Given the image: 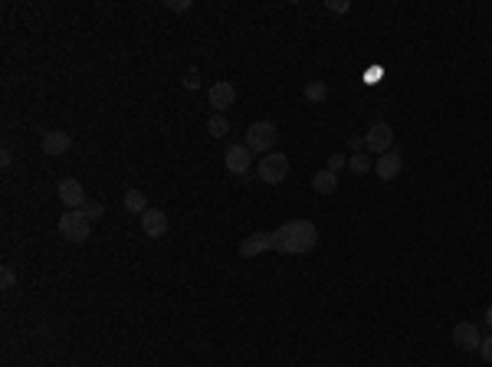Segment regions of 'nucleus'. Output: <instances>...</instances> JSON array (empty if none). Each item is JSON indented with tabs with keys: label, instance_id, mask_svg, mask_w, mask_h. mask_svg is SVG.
Wrapping results in <instances>:
<instances>
[{
	"label": "nucleus",
	"instance_id": "3",
	"mask_svg": "<svg viewBox=\"0 0 492 367\" xmlns=\"http://www.w3.org/2000/svg\"><path fill=\"white\" fill-rule=\"evenodd\" d=\"M89 230H92V223L86 220L82 210H66V214L59 216V233H63L69 243H86Z\"/></svg>",
	"mask_w": 492,
	"mask_h": 367
},
{
	"label": "nucleus",
	"instance_id": "14",
	"mask_svg": "<svg viewBox=\"0 0 492 367\" xmlns=\"http://www.w3.org/2000/svg\"><path fill=\"white\" fill-rule=\"evenodd\" d=\"M312 190H315V194H335V190H338V174L328 171V167L319 171L312 177Z\"/></svg>",
	"mask_w": 492,
	"mask_h": 367
},
{
	"label": "nucleus",
	"instance_id": "21",
	"mask_svg": "<svg viewBox=\"0 0 492 367\" xmlns=\"http://www.w3.org/2000/svg\"><path fill=\"white\" fill-rule=\"evenodd\" d=\"M345 164H348V158H342V154H332V158H328V171L338 174V171L345 167Z\"/></svg>",
	"mask_w": 492,
	"mask_h": 367
},
{
	"label": "nucleus",
	"instance_id": "8",
	"mask_svg": "<svg viewBox=\"0 0 492 367\" xmlns=\"http://www.w3.org/2000/svg\"><path fill=\"white\" fill-rule=\"evenodd\" d=\"M224 161H226V171L230 174H246L249 164H253V151H249L246 144H230L224 154Z\"/></svg>",
	"mask_w": 492,
	"mask_h": 367
},
{
	"label": "nucleus",
	"instance_id": "10",
	"mask_svg": "<svg viewBox=\"0 0 492 367\" xmlns=\"http://www.w3.org/2000/svg\"><path fill=\"white\" fill-rule=\"evenodd\" d=\"M141 230H145L151 239H161L164 233H168V214H164V210H151L148 207V210L141 214Z\"/></svg>",
	"mask_w": 492,
	"mask_h": 367
},
{
	"label": "nucleus",
	"instance_id": "18",
	"mask_svg": "<svg viewBox=\"0 0 492 367\" xmlns=\"http://www.w3.org/2000/svg\"><path fill=\"white\" fill-rule=\"evenodd\" d=\"M82 214H86L89 223H96V220H102V216H106V207L99 204V200H89V204L82 207Z\"/></svg>",
	"mask_w": 492,
	"mask_h": 367
},
{
	"label": "nucleus",
	"instance_id": "15",
	"mask_svg": "<svg viewBox=\"0 0 492 367\" xmlns=\"http://www.w3.org/2000/svg\"><path fill=\"white\" fill-rule=\"evenodd\" d=\"M122 204H125V210L129 214H145L148 210V197L141 194V190H125V197H122Z\"/></svg>",
	"mask_w": 492,
	"mask_h": 367
},
{
	"label": "nucleus",
	"instance_id": "13",
	"mask_svg": "<svg viewBox=\"0 0 492 367\" xmlns=\"http://www.w3.org/2000/svg\"><path fill=\"white\" fill-rule=\"evenodd\" d=\"M266 249H273V233H253L240 243V256H259Z\"/></svg>",
	"mask_w": 492,
	"mask_h": 367
},
{
	"label": "nucleus",
	"instance_id": "24",
	"mask_svg": "<svg viewBox=\"0 0 492 367\" xmlns=\"http://www.w3.org/2000/svg\"><path fill=\"white\" fill-rule=\"evenodd\" d=\"M486 324H489V328H492V305H489V308H486Z\"/></svg>",
	"mask_w": 492,
	"mask_h": 367
},
{
	"label": "nucleus",
	"instance_id": "23",
	"mask_svg": "<svg viewBox=\"0 0 492 367\" xmlns=\"http://www.w3.org/2000/svg\"><path fill=\"white\" fill-rule=\"evenodd\" d=\"M325 7H328L332 13H348V7H352V3H345V0H338V3H335V0H328Z\"/></svg>",
	"mask_w": 492,
	"mask_h": 367
},
{
	"label": "nucleus",
	"instance_id": "5",
	"mask_svg": "<svg viewBox=\"0 0 492 367\" xmlns=\"http://www.w3.org/2000/svg\"><path fill=\"white\" fill-rule=\"evenodd\" d=\"M391 144H394V128H391L387 121L371 125L368 135H364V148H368V151H375V154H387V151H391Z\"/></svg>",
	"mask_w": 492,
	"mask_h": 367
},
{
	"label": "nucleus",
	"instance_id": "17",
	"mask_svg": "<svg viewBox=\"0 0 492 367\" xmlns=\"http://www.w3.org/2000/svg\"><path fill=\"white\" fill-rule=\"evenodd\" d=\"M207 131H210V138H224L226 131H230V121L224 115H214V119L207 121Z\"/></svg>",
	"mask_w": 492,
	"mask_h": 367
},
{
	"label": "nucleus",
	"instance_id": "19",
	"mask_svg": "<svg viewBox=\"0 0 492 367\" xmlns=\"http://www.w3.org/2000/svg\"><path fill=\"white\" fill-rule=\"evenodd\" d=\"M348 167H352L354 174H364V171H368V167H371V158H364L361 151H354L352 158H348Z\"/></svg>",
	"mask_w": 492,
	"mask_h": 367
},
{
	"label": "nucleus",
	"instance_id": "7",
	"mask_svg": "<svg viewBox=\"0 0 492 367\" xmlns=\"http://www.w3.org/2000/svg\"><path fill=\"white\" fill-rule=\"evenodd\" d=\"M453 345L460 347V351H479V345H482L479 328L472 322H460L453 328Z\"/></svg>",
	"mask_w": 492,
	"mask_h": 367
},
{
	"label": "nucleus",
	"instance_id": "2",
	"mask_svg": "<svg viewBox=\"0 0 492 367\" xmlns=\"http://www.w3.org/2000/svg\"><path fill=\"white\" fill-rule=\"evenodd\" d=\"M256 174H259V181L263 184H282L286 177H289V158L279 154V151L266 154V158H259Z\"/></svg>",
	"mask_w": 492,
	"mask_h": 367
},
{
	"label": "nucleus",
	"instance_id": "16",
	"mask_svg": "<svg viewBox=\"0 0 492 367\" xmlns=\"http://www.w3.org/2000/svg\"><path fill=\"white\" fill-rule=\"evenodd\" d=\"M302 96L309 98L312 105H321V102H325V98H328V86H325V82H321V79H312L309 86L302 89Z\"/></svg>",
	"mask_w": 492,
	"mask_h": 367
},
{
	"label": "nucleus",
	"instance_id": "9",
	"mask_svg": "<svg viewBox=\"0 0 492 367\" xmlns=\"http://www.w3.org/2000/svg\"><path fill=\"white\" fill-rule=\"evenodd\" d=\"M207 102L217 108V115H220V112H226V108L236 102L233 82H214V86H210V92H207Z\"/></svg>",
	"mask_w": 492,
	"mask_h": 367
},
{
	"label": "nucleus",
	"instance_id": "22",
	"mask_svg": "<svg viewBox=\"0 0 492 367\" xmlns=\"http://www.w3.org/2000/svg\"><path fill=\"white\" fill-rule=\"evenodd\" d=\"M13 282H17L13 269H3V272H0V285H3V289H13Z\"/></svg>",
	"mask_w": 492,
	"mask_h": 367
},
{
	"label": "nucleus",
	"instance_id": "6",
	"mask_svg": "<svg viewBox=\"0 0 492 367\" xmlns=\"http://www.w3.org/2000/svg\"><path fill=\"white\" fill-rule=\"evenodd\" d=\"M59 200H63L66 210H82V207L89 204L86 190H82V184L75 181V177H63V181H59Z\"/></svg>",
	"mask_w": 492,
	"mask_h": 367
},
{
	"label": "nucleus",
	"instance_id": "11",
	"mask_svg": "<svg viewBox=\"0 0 492 367\" xmlns=\"http://www.w3.org/2000/svg\"><path fill=\"white\" fill-rule=\"evenodd\" d=\"M73 148V138L66 131H46L43 135V154L46 158H63Z\"/></svg>",
	"mask_w": 492,
	"mask_h": 367
},
{
	"label": "nucleus",
	"instance_id": "4",
	"mask_svg": "<svg viewBox=\"0 0 492 367\" xmlns=\"http://www.w3.org/2000/svg\"><path fill=\"white\" fill-rule=\"evenodd\" d=\"M276 138H279V131H276V125L273 121H253L249 125V131H246V148L256 154V151H269L273 144H276Z\"/></svg>",
	"mask_w": 492,
	"mask_h": 367
},
{
	"label": "nucleus",
	"instance_id": "1",
	"mask_svg": "<svg viewBox=\"0 0 492 367\" xmlns=\"http://www.w3.org/2000/svg\"><path fill=\"white\" fill-rule=\"evenodd\" d=\"M315 243H319V230L312 220H289L279 230H273V249L276 253L299 256V253H309Z\"/></svg>",
	"mask_w": 492,
	"mask_h": 367
},
{
	"label": "nucleus",
	"instance_id": "12",
	"mask_svg": "<svg viewBox=\"0 0 492 367\" xmlns=\"http://www.w3.org/2000/svg\"><path fill=\"white\" fill-rule=\"evenodd\" d=\"M400 167H404V158H400V151H394V148H391L387 154H381L377 164H375V171H377L381 181H394L397 174H400Z\"/></svg>",
	"mask_w": 492,
	"mask_h": 367
},
{
	"label": "nucleus",
	"instance_id": "20",
	"mask_svg": "<svg viewBox=\"0 0 492 367\" xmlns=\"http://www.w3.org/2000/svg\"><path fill=\"white\" fill-rule=\"evenodd\" d=\"M479 354H482V361H486V364H492V335H489V338H482Z\"/></svg>",
	"mask_w": 492,
	"mask_h": 367
}]
</instances>
